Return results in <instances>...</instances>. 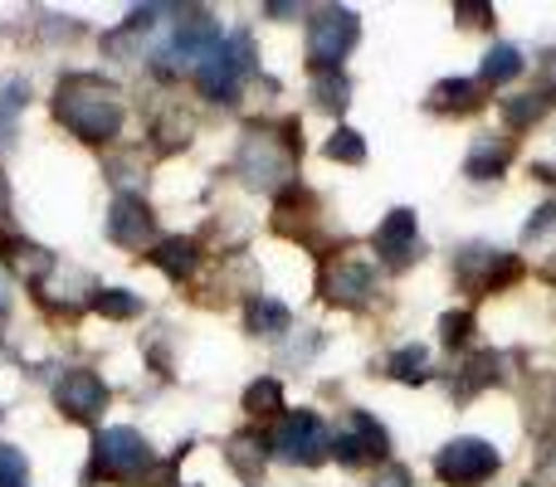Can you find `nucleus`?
<instances>
[{
  "instance_id": "423d86ee",
  "label": "nucleus",
  "mask_w": 556,
  "mask_h": 487,
  "mask_svg": "<svg viewBox=\"0 0 556 487\" xmlns=\"http://www.w3.org/2000/svg\"><path fill=\"white\" fill-rule=\"evenodd\" d=\"M108 400H113L108 381L98 371H88V366H68V371L54 381V405L68 414V420H78V424L103 420Z\"/></svg>"
},
{
  "instance_id": "7ed1b4c3",
  "label": "nucleus",
  "mask_w": 556,
  "mask_h": 487,
  "mask_svg": "<svg viewBox=\"0 0 556 487\" xmlns=\"http://www.w3.org/2000/svg\"><path fill=\"white\" fill-rule=\"evenodd\" d=\"M288 132H293V123L283 127V137H269L264 127L244 132L240 156H235V171H240V181L250 185V191H278V185H283L288 176H293L298 142H293Z\"/></svg>"
},
{
  "instance_id": "4468645a",
  "label": "nucleus",
  "mask_w": 556,
  "mask_h": 487,
  "mask_svg": "<svg viewBox=\"0 0 556 487\" xmlns=\"http://www.w3.org/2000/svg\"><path fill=\"white\" fill-rule=\"evenodd\" d=\"M244 326H250L254 336H283L288 326H293V312H288L278 297H250V307H244Z\"/></svg>"
},
{
  "instance_id": "ddd939ff",
  "label": "nucleus",
  "mask_w": 556,
  "mask_h": 487,
  "mask_svg": "<svg viewBox=\"0 0 556 487\" xmlns=\"http://www.w3.org/2000/svg\"><path fill=\"white\" fill-rule=\"evenodd\" d=\"M195 264H201V244L195 240H186V234H176V240H162L156 244V268H162L166 278H191L195 273Z\"/></svg>"
},
{
  "instance_id": "c756f323",
  "label": "nucleus",
  "mask_w": 556,
  "mask_h": 487,
  "mask_svg": "<svg viewBox=\"0 0 556 487\" xmlns=\"http://www.w3.org/2000/svg\"><path fill=\"white\" fill-rule=\"evenodd\" d=\"M538 483L542 487H556V439L547 444V453H542V463H538Z\"/></svg>"
},
{
  "instance_id": "6ab92c4d",
  "label": "nucleus",
  "mask_w": 556,
  "mask_h": 487,
  "mask_svg": "<svg viewBox=\"0 0 556 487\" xmlns=\"http://www.w3.org/2000/svg\"><path fill=\"white\" fill-rule=\"evenodd\" d=\"M25 98H29L25 78L0 84V146H10V137H15V117H20V107H25Z\"/></svg>"
},
{
  "instance_id": "20e7f679",
  "label": "nucleus",
  "mask_w": 556,
  "mask_h": 487,
  "mask_svg": "<svg viewBox=\"0 0 556 487\" xmlns=\"http://www.w3.org/2000/svg\"><path fill=\"white\" fill-rule=\"evenodd\" d=\"M250 68H254V39L240 29V35L220 39V44L195 64V88H201L211 103H235V93H240Z\"/></svg>"
},
{
  "instance_id": "c85d7f7f",
  "label": "nucleus",
  "mask_w": 556,
  "mask_h": 487,
  "mask_svg": "<svg viewBox=\"0 0 556 487\" xmlns=\"http://www.w3.org/2000/svg\"><path fill=\"white\" fill-rule=\"evenodd\" d=\"M556 225V205H542V210H532V220H528V230H522V240H538V234H547Z\"/></svg>"
},
{
  "instance_id": "a878e982",
  "label": "nucleus",
  "mask_w": 556,
  "mask_h": 487,
  "mask_svg": "<svg viewBox=\"0 0 556 487\" xmlns=\"http://www.w3.org/2000/svg\"><path fill=\"white\" fill-rule=\"evenodd\" d=\"M434 107H473V84L469 78H444V84H434Z\"/></svg>"
},
{
  "instance_id": "2f4dec72",
  "label": "nucleus",
  "mask_w": 556,
  "mask_h": 487,
  "mask_svg": "<svg viewBox=\"0 0 556 487\" xmlns=\"http://www.w3.org/2000/svg\"><path fill=\"white\" fill-rule=\"evenodd\" d=\"M454 15H459L464 25H483V20H489L493 10H489V5H454Z\"/></svg>"
},
{
  "instance_id": "f03ea898",
  "label": "nucleus",
  "mask_w": 556,
  "mask_h": 487,
  "mask_svg": "<svg viewBox=\"0 0 556 487\" xmlns=\"http://www.w3.org/2000/svg\"><path fill=\"white\" fill-rule=\"evenodd\" d=\"M152 449L147 439L132 430V424H113V430H98L93 434V459L84 469V483H132V478H147L152 469Z\"/></svg>"
},
{
  "instance_id": "cd10ccee",
  "label": "nucleus",
  "mask_w": 556,
  "mask_h": 487,
  "mask_svg": "<svg viewBox=\"0 0 556 487\" xmlns=\"http://www.w3.org/2000/svg\"><path fill=\"white\" fill-rule=\"evenodd\" d=\"M440 332H444V346H459V342H469V332H473V317L469 312H450L440 322Z\"/></svg>"
},
{
  "instance_id": "6e6552de",
  "label": "nucleus",
  "mask_w": 556,
  "mask_h": 487,
  "mask_svg": "<svg viewBox=\"0 0 556 487\" xmlns=\"http://www.w3.org/2000/svg\"><path fill=\"white\" fill-rule=\"evenodd\" d=\"M498 449L483 439H454L440 449V459H434V473H440L450 487H473L483 478H493L498 473Z\"/></svg>"
},
{
  "instance_id": "0eeeda50",
  "label": "nucleus",
  "mask_w": 556,
  "mask_h": 487,
  "mask_svg": "<svg viewBox=\"0 0 556 487\" xmlns=\"http://www.w3.org/2000/svg\"><path fill=\"white\" fill-rule=\"evenodd\" d=\"M274 449H278V459L313 469V463H323L327 453H332V439H327L323 420H317L313 410H293V414H283V424H278Z\"/></svg>"
},
{
  "instance_id": "f8f14e48",
  "label": "nucleus",
  "mask_w": 556,
  "mask_h": 487,
  "mask_svg": "<svg viewBox=\"0 0 556 487\" xmlns=\"http://www.w3.org/2000/svg\"><path fill=\"white\" fill-rule=\"evenodd\" d=\"M0 268H10L20 283L35 287L54 273V254H49L45 244H29V240H20V234H5V240H0Z\"/></svg>"
},
{
  "instance_id": "bb28decb",
  "label": "nucleus",
  "mask_w": 556,
  "mask_h": 487,
  "mask_svg": "<svg viewBox=\"0 0 556 487\" xmlns=\"http://www.w3.org/2000/svg\"><path fill=\"white\" fill-rule=\"evenodd\" d=\"M542 107H547V98L542 93H528V98H508V123L513 127H528L542 117Z\"/></svg>"
},
{
  "instance_id": "4be33fe9",
  "label": "nucleus",
  "mask_w": 556,
  "mask_h": 487,
  "mask_svg": "<svg viewBox=\"0 0 556 487\" xmlns=\"http://www.w3.org/2000/svg\"><path fill=\"white\" fill-rule=\"evenodd\" d=\"M327 162H346V166H362L366 162V142L362 132H352V127H337L332 137H327Z\"/></svg>"
},
{
  "instance_id": "72a5a7b5",
  "label": "nucleus",
  "mask_w": 556,
  "mask_h": 487,
  "mask_svg": "<svg viewBox=\"0 0 556 487\" xmlns=\"http://www.w3.org/2000/svg\"><path fill=\"white\" fill-rule=\"evenodd\" d=\"M5 307H10V297H5V283H0V317H5Z\"/></svg>"
},
{
  "instance_id": "a211bd4d",
  "label": "nucleus",
  "mask_w": 556,
  "mask_h": 487,
  "mask_svg": "<svg viewBox=\"0 0 556 487\" xmlns=\"http://www.w3.org/2000/svg\"><path fill=\"white\" fill-rule=\"evenodd\" d=\"M313 98H317V107H327V113H342V107L352 103V84H346L342 68H323V74L313 78Z\"/></svg>"
},
{
  "instance_id": "5701e85b",
  "label": "nucleus",
  "mask_w": 556,
  "mask_h": 487,
  "mask_svg": "<svg viewBox=\"0 0 556 487\" xmlns=\"http://www.w3.org/2000/svg\"><path fill=\"white\" fill-rule=\"evenodd\" d=\"M391 375L395 381H430V356H425V346H401V351L391 356Z\"/></svg>"
},
{
  "instance_id": "473e14b6",
  "label": "nucleus",
  "mask_w": 556,
  "mask_h": 487,
  "mask_svg": "<svg viewBox=\"0 0 556 487\" xmlns=\"http://www.w3.org/2000/svg\"><path fill=\"white\" fill-rule=\"evenodd\" d=\"M542 78H547V84H542V98L556 93V54H547V64H542Z\"/></svg>"
},
{
  "instance_id": "f3484780",
  "label": "nucleus",
  "mask_w": 556,
  "mask_h": 487,
  "mask_svg": "<svg viewBox=\"0 0 556 487\" xmlns=\"http://www.w3.org/2000/svg\"><path fill=\"white\" fill-rule=\"evenodd\" d=\"M88 307H93L98 317H108V322H132V317L142 312V297L127 293V287H98V293L88 297Z\"/></svg>"
},
{
  "instance_id": "aec40b11",
  "label": "nucleus",
  "mask_w": 556,
  "mask_h": 487,
  "mask_svg": "<svg viewBox=\"0 0 556 487\" xmlns=\"http://www.w3.org/2000/svg\"><path fill=\"white\" fill-rule=\"evenodd\" d=\"M522 74V54L513 44H493L483 54V84H508V78Z\"/></svg>"
},
{
  "instance_id": "2eb2a0df",
  "label": "nucleus",
  "mask_w": 556,
  "mask_h": 487,
  "mask_svg": "<svg viewBox=\"0 0 556 487\" xmlns=\"http://www.w3.org/2000/svg\"><path fill=\"white\" fill-rule=\"evenodd\" d=\"M225 459H230V469L240 473L244 483H254L264 473V463H269V449H264L260 434H235L230 449H225Z\"/></svg>"
},
{
  "instance_id": "9d476101",
  "label": "nucleus",
  "mask_w": 556,
  "mask_h": 487,
  "mask_svg": "<svg viewBox=\"0 0 556 487\" xmlns=\"http://www.w3.org/2000/svg\"><path fill=\"white\" fill-rule=\"evenodd\" d=\"M108 240H113L117 248H147V244H156V215H152V205H147L142 195L123 191L113 201V210H108Z\"/></svg>"
},
{
  "instance_id": "39448f33",
  "label": "nucleus",
  "mask_w": 556,
  "mask_h": 487,
  "mask_svg": "<svg viewBox=\"0 0 556 487\" xmlns=\"http://www.w3.org/2000/svg\"><path fill=\"white\" fill-rule=\"evenodd\" d=\"M356 39H362V20H356V10L327 5L307 20V54H313L317 74H323V68H342V59L352 54Z\"/></svg>"
},
{
  "instance_id": "412c9836",
  "label": "nucleus",
  "mask_w": 556,
  "mask_h": 487,
  "mask_svg": "<svg viewBox=\"0 0 556 487\" xmlns=\"http://www.w3.org/2000/svg\"><path fill=\"white\" fill-rule=\"evenodd\" d=\"M244 410L260 414V420H269V414L283 410V385L274 381V375H264V381H254L250 390H244Z\"/></svg>"
},
{
  "instance_id": "393cba45",
  "label": "nucleus",
  "mask_w": 556,
  "mask_h": 487,
  "mask_svg": "<svg viewBox=\"0 0 556 487\" xmlns=\"http://www.w3.org/2000/svg\"><path fill=\"white\" fill-rule=\"evenodd\" d=\"M352 434L376 453V459H386V444H391V439H386V430H381V424H376L366 410H352Z\"/></svg>"
},
{
  "instance_id": "7c9ffc66",
  "label": "nucleus",
  "mask_w": 556,
  "mask_h": 487,
  "mask_svg": "<svg viewBox=\"0 0 556 487\" xmlns=\"http://www.w3.org/2000/svg\"><path fill=\"white\" fill-rule=\"evenodd\" d=\"M371 487H410V473H405V469H395V463H391V469H381V473H376Z\"/></svg>"
},
{
  "instance_id": "f257e3e1",
  "label": "nucleus",
  "mask_w": 556,
  "mask_h": 487,
  "mask_svg": "<svg viewBox=\"0 0 556 487\" xmlns=\"http://www.w3.org/2000/svg\"><path fill=\"white\" fill-rule=\"evenodd\" d=\"M49 107H54V123L68 127L88 146H108L123 132V117H127L123 88L103 74H64L54 98H49Z\"/></svg>"
},
{
  "instance_id": "1a4fd4ad",
  "label": "nucleus",
  "mask_w": 556,
  "mask_h": 487,
  "mask_svg": "<svg viewBox=\"0 0 556 487\" xmlns=\"http://www.w3.org/2000/svg\"><path fill=\"white\" fill-rule=\"evenodd\" d=\"M371 293H376V268L366 264V258L342 254L323 268V297L327 303L362 307V303H371Z\"/></svg>"
},
{
  "instance_id": "b1692460",
  "label": "nucleus",
  "mask_w": 556,
  "mask_h": 487,
  "mask_svg": "<svg viewBox=\"0 0 556 487\" xmlns=\"http://www.w3.org/2000/svg\"><path fill=\"white\" fill-rule=\"evenodd\" d=\"M0 487H29V459L15 444H0Z\"/></svg>"
},
{
  "instance_id": "9b49d317",
  "label": "nucleus",
  "mask_w": 556,
  "mask_h": 487,
  "mask_svg": "<svg viewBox=\"0 0 556 487\" xmlns=\"http://www.w3.org/2000/svg\"><path fill=\"white\" fill-rule=\"evenodd\" d=\"M376 254H381V264L391 268H405L415 258V248H420V230H415V215L410 210H391L381 220V230H376Z\"/></svg>"
},
{
  "instance_id": "dca6fc26",
  "label": "nucleus",
  "mask_w": 556,
  "mask_h": 487,
  "mask_svg": "<svg viewBox=\"0 0 556 487\" xmlns=\"http://www.w3.org/2000/svg\"><path fill=\"white\" fill-rule=\"evenodd\" d=\"M503 166H508V146L498 142V137L483 132L479 142H473L469 162H464V171L473 176V181H493V176H503Z\"/></svg>"
}]
</instances>
